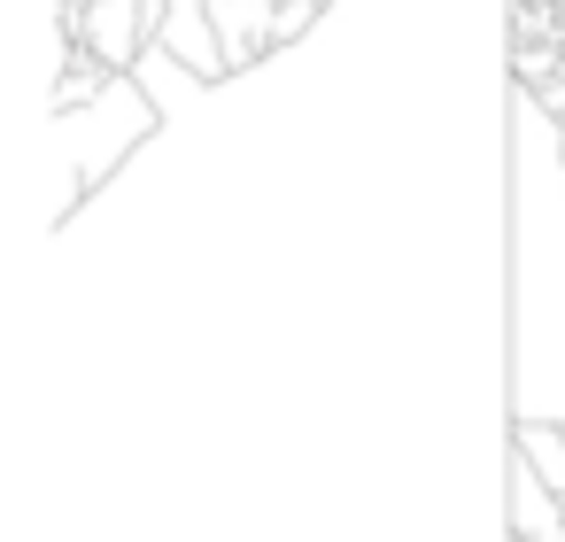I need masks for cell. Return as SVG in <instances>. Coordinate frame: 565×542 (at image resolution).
Masks as SVG:
<instances>
[{
    "instance_id": "obj_6",
    "label": "cell",
    "mask_w": 565,
    "mask_h": 542,
    "mask_svg": "<svg viewBox=\"0 0 565 542\" xmlns=\"http://www.w3.org/2000/svg\"><path fill=\"white\" fill-rule=\"evenodd\" d=\"M156 47L163 55H179L194 78H210V86H225L233 71H225V47H217V17H210V0H163V24H156Z\"/></svg>"
},
{
    "instance_id": "obj_4",
    "label": "cell",
    "mask_w": 565,
    "mask_h": 542,
    "mask_svg": "<svg viewBox=\"0 0 565 542\" xmlns=\"http://www.w3.org/2000/svg\"><path fill=\"white\" fill-rule=\"evenodd\" d=\"M217 17V47H225V71L248 78L279 55V0H210Z\"/></svg>"
},
{
    "instance_id": "obj_2",
    "label": "cell",
    "mask_w": 565,
    "mask_h": 542,
    "mask_svg": "<svg viewBox=\"0 0 565 542\" xmlns=\"http://www.w3.org/2000/svg\"><path fill=\"white\" fill-rule=\"evenodd\" d=\"M163 140V109L148 102V86L125 71L109 78L86 109H55V202H47V225L63 233L86 202H102L148 148Z\"/></svg>"
},
{
    "instance_id": "obj_1",
    "label": "cell",
    "mask_w": 565,
    "mask_h": 542,
    "mask_svg": "<svg viewBox=\"0 0 565 542\" xmlns=\"http://www.w3.org/2000/svg\"><path fill=\"white\" fill-rule=\"evenodd\" d=\"M565 426V125L503 86V426Z\"/></svg>"
},
{
    "instance_id": "obj_5",
    "label": "cell",
    "mask_w": 565,
    "mask_h": 542,
    "mask_svg": "<svg viewBox=\"0 0 565 542\" xmlns=\"http://www.w3.org/2000/svg\"><path fill=\"white\" fill-rule=\"evenodd\" d=\"M503 542H565V503L511 449H503Z\"/></svg>"
},
{
    "instance_id": "obj_3",
    "label": "cell",
    "mask_w": 565,
    "mask_h": 542,
    "mask_svg": "<svg viewBox=\"0 0 565 542\" xmlns=\"http://www.w3.org/2000/svg\"><path fill=\"white\" fill-rule=\"evenodd\" d=\"M156 24H163V0H94L71 32V47L102 55L109 71H140V55L156 47Z\"/></svg>"
},
{
    "instance_id": "obj_7",
    "label": "cell",
    "mask_w": 565,
    "mask_h": 542,
    "mask_svg": "<svg viewBox=\"0 0 565 542\" xmlns=\"http://www.w3.org/2000/svg\"><path fill=\"white\" fill-rule=\"evenodd\" d=\"M503 449L526 457V465L542 472V488L565 503V426H534V418H519V426H503Z\"/></svg>"
}]
</instances>
